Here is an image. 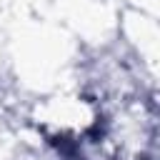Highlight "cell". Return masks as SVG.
<instances>
[{
  "instance_id": "6da1fadb",
  "label": "cell",
  "mask_w": 160,
  "mask_h": 160,
  "mask_svg": "<svg viewBox=\"0 0 160 160\" xmlns=\"http://www.w3.org/2000/svg\"><path fill=\"white\" fill-rule=\"evenodd\" d=\"M85 108H90V100H85V98H65V110H75V112H80V110H85ZM72 120H80V115H72ZM70 130H72V132H78V130L72 128V122H70V120H62L52 135H55L58 140H60V138L65 140V138H70ZM78 138H85V135H80V132H78Z\"/></svg>"
}]
</instances>
